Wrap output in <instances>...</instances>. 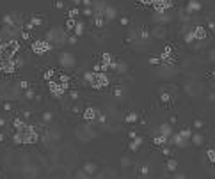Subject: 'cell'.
I'll return each mask as SVG.
<instances>
[{
  "mask_svg": "<svg viewBox=\"0 0 215 179\" xmlns=\"http://www.w3.org/2000/svg\"><path fill=\"white\" fill-rule=\"evenodd\" d=\"M194 144H196V145H201V144H203V136H201V135H196V136H194Z\"/></svg>",
  "mask_w": 215,
  "mask_h": 179,
  "instance_id": "10",
  "label": "cell"
},
{
  "mask_svg": "<svg viewBox=\"0 0 215 179\" xmlns=\"http://www.w3.org/2000/svg\"><path fill=\"white\" fill-rule=\"evenodd\" d=\"M210 59H212V60L215 62V50H213V51H212V53H210Z\"/></svg>",
  "mask_w": 215,
  "mask_h": 179,
  "instance_id": "14",
  "label": "cell"
},
{
  "mask_svg": "<svg viewBox=\"0 0 215 179\" xmlns=\"http://www.w3.org/2000/svg\"><path fill=\"white\" fill-rule=\"evenodd\" d=\"M116 14H117V11L114 7H110V5H105V11H103V16L107 18V20H112V18H116Z\"/></svg>",
  "mask_w": 215,
  "mask_h": 179,
  "instance_id": "4",
  "label": "cell"
},
{
  "mask_svg": "<svg viewBox=\"0 0 215 179\" xmlns=\"http://www.w3.org/2000/svg\"><path fill=\"white\" fill-rule=\"evenodd\" d=\"M208 158H210V161H215V151H210V153H208Z\"/></svg>",
  "mask_w": 215,
  "mask_h": 179,
  "instance_id": "12",
  "label": "cell"
},
{
  "mask_svg": "<svg viewBox=\"0 0 215 179\" xmlns=\"http://www.w3.org/2000/svg\"><path fill=\"white\" fill-rule=\"evenodd\" d=\"M155 37H163V28H162V27H157V28H155Z\"/></svg>",
  "mask_w": 215,
  "mask_h": 179,
  "instance_id": "7",
  "label": "cell"
},
{
  "mask_svg": "<svg viewBox=\"0 0 215 179\" xmlns=\"http://www.w3.org/2000/svg\"><path fill=\"white\" fill-rule=\"evenodd\" d=\"M94 170H96V167H94L93 163H87V165H85V172H91V174H93Z\"/></svg>",
  "mask_w": 215,
  "mask_h": 179,
  "instance_id": "9",
  "label": "cell"
},
{
  "mask_svg": "<svg viewBox=\"0 0 215 179\" xmlns=\"http://www.w3.org/2000/svg\"><path fill=\"white\" fill-rule=\"evenodd\" d=\"M160 133H162L163 136H169V135H171V126H169V124H162V126H160Z\"/></svg>",
  "mask_w": 215,
  "mask_h": 179,
  "instance_id": "5",
  "label": "cell"
},
{
  "mask_svg": "<svg viewBox=\"0 0 215 179\" xmlns=\"http://www.w3.org/2000/svg\"><path fill=\"white\" fill-rule=\"evenodd\" d=\"M174 179H185V176H181V174H176V176H174Z\"/></svg>",
  "mask_w": 215,
  "mask_h": 179,
  "instance_id": "15",
  "label": "cell"
},
{
  "mask_svg": "<svg viewBox=\"0 0 215 179\" xmlns=\"http://www.w3.org/2000/svg\"><path fill=\"white\" fill-rule=\"evenodd\" d=\"M194 39H196V34H194V30H190L189 34H185V41H187V43H190V41H194Z\"/></svg>",
  "mask_w": 215,
  "mask_h": 179,
  "instance_id": "6",
  "label": "cell"
},
{
  "mask_svg": "<svg viewBox=\"0 0 215 179\" xmlns=\"http://www.w3.org/2000/svg\"><path fill=\"white\" fill-rule=\"evenodd\" d=\"M158 75H160V76H163V78H169V76L174 75V71H172V68H171V66H162V68L158 69Z\"/></svg>",
  "mask_w": 215,
  "mask_h": 179,
  "instance_id": "2",
  "label": "cell"
},
{
  "mask_svg": "<svg viewBox=\"0 0 215 179\" xmlns=\"http://www.w3.org/2000/svg\"><path fill=\"white\" fill-rule=\"evenodd\" d=\"M117 69H119V73H125V71H126V66H125V64H119Z\"/></svg>",
  "mask_w": 215,
  "mask_h": 179,
  "instance_id": "13",
  "label": "cell"
},
{
  "mask_svg": "<svg viewBox=\"0 0 215 179\" xmlns=\"http://www.w3.org/2000/svg\"><path fill=\"white\" fill-rule=\"evenodd\" d=\"M84 4H87V5H89V4H91V0H84Z\"/></svg>",
  "mask_w": 215,
  "mask_h": 179,
  "instance_id": "16",
  "label": "cell"
},
{
  "mask_svg": "<svg viewBox=\"0 0 215 179\" xmlns=\"http://www.w3.org/2000/svg\"><path fill=\"white\" fill-rule=\"evenodd\" d=\"M135 119H137V115H135V113H130L128 117H126V121H128V122H134Z\"/></svg>",
  "mask_w": 215,
  "mask_h": 179,
  "instance_id": "11",
  "label": "cell"
},
{
  "mask_svg": "<svg viewBox=\"0 0 215 179\" xmlns=\"http://www.w3.org/2000/svg\"><path fill=\"white\" fill-rule=\"evenodd\" d=\"M185 92L189 94V96H192V98H199L201 94H203V85H201L199 82L192 80V82H189L187 85H185Z\"/></svg>",
  "mask_w": 215,
  "mask_h": 179,
  "instance_id": "1",
  "label": "cell"
},
{
  "mask_svg": "<svg viewBox=\"0 0 215 179\" xmlns=\"http://www.w3.org/2000/svg\"><path fill=\"white\" fill-rule=\"evenodd\" d=\"M167 168H169V170H176V161L174 160H169L167 161Z\"/></svg>",
  "mask_w": 215,
  "mask_h": 179,
  "instance_id": "8",
  "label": "cell"
},
{
  "mask_svg": "<svg viewBox=\"0 0 215 179\" xmlns=\"http://www.w3.org/2000/svg\"><path fill=\"white\" fill-rule=\"evenodd\" d=\"M199 9H201V4L197 2V0H190L189 5H187V11H189L190 14H192V13H197Z\"/></svg>",
  "mask_w": 215,
  "mask_h": 179,
  "instance_id": "3",
  "label": "cell"
}]
</instances>
